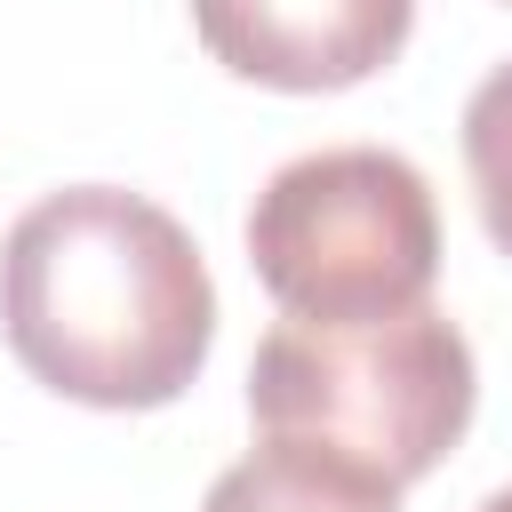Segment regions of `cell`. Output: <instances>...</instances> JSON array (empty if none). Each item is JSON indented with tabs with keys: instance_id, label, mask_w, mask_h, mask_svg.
I'll list each match as a JSON object with an SVG mask.
<instances>
[{
	"instance_id": "cell-3",
	"label": "cell",
	"mask_w": 512,
	"mask_h": 512,
	"mask_svg": "<svg viewBox=\"0 0 512 512\" xmlns=\"http://www.w3.org/2000/svg\"><path fill=\"white\" fill-rule=\"evenodd\" d=\"M248 264L272 304L304 320L408 312L440 272L432 184L384 144H320L264 176L248 208Z\"/></svg>"
},
{
	"instance_id": "cell-4",
	"label": "cell",
	"mask_w": 512,
	"mask_h": 512,
	"mask_svg": "<svg viewBox=\"0 0 512 512\" xmlns=\"http://www.w3.org/2000/svg\"><path fill=\"white\" fill-rule=\"evenodd\" d=\"M192 24L224 72L320 96L384 72L416 24V0H192Z\"/></svg>"
},
{
	"instance_id": "cell-2",
	"label": "cell",
	"mask_w": 512,
	"mask_h": 512,
	"mask_svg": "<svg viewBox=\"0 0 512 512\" xmlns=\"http://www.w3.org/2000/svg\"><path fill=\"white\" fill-rule=\"evenodd\" d=\"M480 376L464 328L424 296L384 320H272L248 368V416L272 440L328 448L392 488L424 480L472 424Z\"/></svg>"
},
{
	"instance_id": "cell-7",
	"label": "cell",
	"mask_w": 512,
	"mask_h": 512,
	"mask_svg": "<svg viewBox=\"0 0 512 512\" xmlns=\"http://www.w3.org/2000/svg\"><path fill=\"white\" fill-rule=\"evenodd\" d=\"M480 512H512V488H496V496H488V504H480Z\"/></svg>"
},
{
	"instance_id": "cell-5",
	"label": "cell",
	"mask_w": 512,
	"mask_h": 512,
	"mask_svg": "<svg viewBox=\"0 0 512 512\" xmlns=\"http://www.w3.org/2000/svg\"><path fill=\"white\" fill-rule=\"evenodd\" d=\"M200 512H400V488L328 448L264 432V448H248L240 464H224L208 480Z\"/></svg>"
},
{
	"instance_id": "cell-6",
	"label": "cell",
	"mask_w": 512,
	"mask_h": 512,
	"mask_svg": "<svg viewBox=\"0 0 512 512\" xmlns=\"http://www.w3.org/2000/svg\"><path fill=\"white\" fill-rule=\"evenodd\" d=\"M464 168H472V200H480L488 240L512 256V64H496L464 96Z\"/></svg>"
},
{
	"instance_id": "cell-1",
	"label": "cell",
	"mask_w": 512,
	"mask_h": 512,
	"mask_svg": "<svg viewBox=\"0 0 512 512\" xmlns=\"http://www.w3.org/2000/svg\"><path fill=\"white\" fill-rule=\"evenodd\" d=\"M0 328L64 400L168 408L216 344V280L160 200L64 184L0 240Z\"/></svg>"
}]
</instances>
